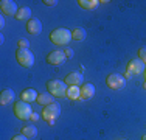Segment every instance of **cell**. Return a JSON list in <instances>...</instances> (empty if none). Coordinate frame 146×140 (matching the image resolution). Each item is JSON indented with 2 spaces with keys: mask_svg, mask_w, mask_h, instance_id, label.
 <instances>
[{
  "mask_svg": "<svg viewBox=\"0 0 146 140\" xmlns=\"http://www.w3.org/2000/svg\"><path fill=\"white\" fill-rule=\"evenodd\" d=\"M31 8L28 6H22V8H19V11L16 14V19L17 20H30L31 19Z\"/></svg>",
  "mask_w": 146,
  "mask_h": 140,
  "instance_id": "2e32d148",
  "label": "cell"
},
{
  "mask_svg": "<svg viewBox=\"0 0 146 140\" xmlns=\"http://www.w3.org/2000/svg\"><path fill=\"white\" fill-rule=\"evenodd\" d=\"M81 95H79V100H89L95 95V86L92 83H84L81 87Z\"/></svg>",
  "mask_w": 146,
  "mask_h": 140,
  "instance_id": "7c38bea8",
  "label": "cell"
},
{
  "mask_svg": "<svg viewBox=\"0 0 146 140\" xmlns=\"http://www.w3.org/2000/svg\"><path fill=\"white\" fill-rule=\"evenodd\" d=\"M59 115H61V106H59L58 103L48 104V106H45L44 111H42V118L51 125L54 123V120H56Z\"/></svg>",
  "mask_w": 146,
  "mask_h": 140,
  "instance_id": "5b68a950",
  "label": "cell"
},
{
  "mask_svg": "<svg viewBox=\"0 0 146 140\" xmlns=\"http://www.w3.org/2000/svg\"><path fill=\"white\" fill-rule=\"evenodd\" d=\"M0 8H2V11L3 14H8V16H14L16 17V14H17V5L13 0H2L0 2Z\"/></svg>",
  "mask_w": 146,
  "mask_h": 140,
  "instance_id": "30bf717a",
  "label": "cell"
},
{
  "mask_svg": "<svg viewBox=\"0 0 146 140\" xmlns=\"http://www.w3.org/2000/svg\"><path fill=\"white\" fill-rule=\"evenodd\" d=\"M42 3H44L45 6H54V5H56V3H58V2H56V0H44Z\"/></svg>",
  "mask_w": 146,
  "mask_h": 140,
  "instance_id": "cb8c5ba5",
  "label": "cell"
},
{
  "mask_svg": "<svg viewBox=\"0 0 146 140\" xmlns=\"http://www.w3.org/2000/svg\"><path fill=\"white\" fill-rule=\"evenodd\" d=\"M145 76H146V72H145Z\"/></svg>",
  "mask_w": 146,
  "mask_h": 140,
  "instance_id": "f1b7e54d",
  "label": "cell"
},
{
  "mask_svg": "<svg viewBox=\"0 0 146 140\" xmlns=\"http://www.w3.org/2000/svg\"><path fill=\"white\" fill-rule=\"evenodd\" d=\"M16 59L22 67H31L34 64V55L31 53L28 48H17L16 51Z\"/></svg>",
  "mask_w": 146,
  "mask_h": 140,
  "instance_id": "277c9868",
  "label": "cell"
},
{
  "mask_svg": "<svg viewBox=\"0 0 146 140\" xmlns=\"http://www.w3.org/2000/svg\"><path fill=\"white\" fill-rule=\"evenodd\" d=\"M27 31L30 34H39L42 31V22L37 17H31L28 22H27Z\"/></svg>",
  "mask_w": 146,
  "mask_h": 140,
  "instance_id": "8fae6325",
  "label": "cell"
},
{
  "mask_svg": "<svg viewBox=\"0 0 146 140\" xmlns=\"http://www.w3.org/2000/svg\"><path fill=\"white\" fill-rule=\"evenodd\" d=\"M14 114L19 120L25 121V120H30L31 115H33V109H31L30 103H25V101L20 100L19 103H14Z\"/></svg>",
  "mask_w": 146,
  "mask_h": 140,
  "instance_id": "3957f363",
  "label": "cell"
},
{
  "mask_svg": "<svg viewBox=\"0 0 146 140\" xmlns=\"http://www.w3.org/2000/svg\"><path fill=\"white\" fill-rule=\"evenodd\" d=\"M78 5L84 9H95L100 5L98 0H78Z\"/></svg>",
  "mask_w": 146,
  "mask_h": 140,
  "instance_id": "ac0fdd59",
  "label": "cell"
},
{
  "mask_svg": "<svg viewBox=\"0 0 146 140\" xmlns=\"http://www.w3.org/2000/svg\"><path fill=\"white\" fill-rule=\"evenodd\" d=\"M11 140H28V137H25L23 134H19V135H14Z\"/></svg>",
  "mask_w": 146,
  "mask_h": 140,
  "instance_id": "d4e9b609",
  "label": "cell"
},
{
  "mask_svg": "<svg viewBox=\"0 0 146 140\" xmlns=\"http://www.w3.org/2000/svg\"><path fill=\"white\" fill-rule=\"evenodd\" d=\"M65 59H67L65 58V53L61 50L51 51V53H48V56H47V62L51 65H61V64H64Z\"/></svg>",
  "mask_w": 146,
  "mask_h": 140,
  "instance_id": "ba28073f",
  "label": "cell"
},
{
  "mask_svg": "<svg viewBox=\"0 0 146 140\" xmlns=\"http://www.w3.org/2000/svg\"><path fill=\"white\" fill-rule=\"evenodd\" d=\"M0 27L5 28V19H3V17H0Z\"/></svg>",
  "mask_w": 146,
  "mask_h": 140,
  "instance_id": "4316f807",
  "label": "cell"
},
{
  "mask_svg": "<svg viewBox=\"0 0 146 140\" xmlns=\"http://www.w3.org/2000/svg\"><path fill=\"white\" fill-rule=\"evenodd\" d=\"M67 89L68 87L65 86V83L59 81V79H51V81L47 83V90L53 97H58V98L67 97Z\"/></svg>",
  "mask_w": 146,
  "mask_h": 140,
  "instance_id": "7a4b0ae2",
  "label": "cell"
},
{
  "mask_svg": "<svg viewBox=\"0 0 146 140\" xmlns=\"http://www.w3.org/2000/svg\"><path fill=\"white\" fill-rule=\"evenodd\" d=\"M138 59H140L143 64H146V47H141L138 50Z\"/></svg>",
  "mask_w": 146,
  "mask_h": 140,
  "instance_id": "44dd1931",
  "label": "cell"
},
{
  "mask_svg": "<svg viewBox=\"0 0 146 140\" xmlns=\"http://www.w3.org/2000/svg\"><path fill=\"white\" fill-rule=\"evenodd\" d=\"M37 97H39V93H37L36 89H25L22 93H20V100L25 101V103H34V101L37 100Z\"/></svg>",
  "mask_w": 146,
  "mask_h": 140,
  "instance_id": "4fadbf2b",
  "label": "cell"
},
{
  "mask_svg": "<svg viewBox=\"0 0 146 140\" xmlns=\"http://www.w3.org/2000/svg\"><path fill=\"white\" fill-rule=\"evenodd\" d=\"M79 95H81V89L78 86H68L67 98H70V100H79Z\"/></svg>",
  "mask_w": 146,
  "mask_h": 140,
  "instance_id": "d6986e66",
  "label": "cell"
},
{
  "mask_svg": "<svg viewBox=\"0 0 146 140\" xmlns=\"http://www.w3.org/2000/svg\"><path fill=\"white\" fill-rule=\"evenodd\" d=\"M65 84H68V86H82V83H84V76H82V73L79 72H72L68 73L67 76H65L64 79Z\"/></svg>",
  "mask_w": 146,
  "mask_h": 140,
  "instance_id": "9c48e42d",
  "label": "cell"
},
{
  "mask_svg": "<svg viewBox=\"0 0 146 140\" xmlns=\"http://www.w3.org/2000/svg\"><path fill=\"white\" fill-rule=\"evenodd\" d=\"M30 120H33V121H37V120H39V115H37L36 112H33V115H31V118H30Z\"/></svg>",
  "mask_w": 146,
  "mask_h": 140,
  "instance_id": "484cf974",
  "label": "cell"
},
{
  "mask_svg": "<svg viewBox=\"0 0 146 140\" xmlns=\"http://www.w3.org/2000/svg\"><path fill=\"white\" fill-rule=\"evenodd\" d=\"M64 53H65V58H73L75 51H73L72 48H65V50H64Z\"/></svg>",
  "mask_w": 146,
  "mask_h": 140,
  "instance_id": "603a6c76",
  "label": "cell"
},
{
  "mask_svg": "<svg viewBox=\"0 0 146 140\" xmlns=\"http://www.w3.org/2000/svg\"><path fill=\"white\" fill-rule=\"evenodd\" d=\"M17 45H19V48H28L30 47V41L25 39V37H22V39L17 41Z\"/></svg>",
  "mask_w": 146,
  "mask_h": 140,
  "instance_id": "7402d4cb",
  "label": "cell"
},
{
  "mask_svg": "<svg viewBox=\"0 0 146 140\" xmlns=\"http://www.w3.org/2000/svg\"><path fill=\"white\" fill-rule=\"evenodd\" d=\"M86 36H87V33H86V30H84V28H81V27L75 28V30L72 31V39H73V41L81 42V41L86 39Z\"/></svg>",
  "mask_w": 146,
  "mask_h": 140,
  "instance_id": "e0dca14e",
  "label": "cell"
},
{
  "mask_svg": "<svg viewBox=\"0 0 146 140\" xmlns=\"http://www.w3.org/2000/svg\"><path fill=\"white\" fill-rule=\"evenodd\" d=\"M22 134L25 135V137H28V139H33V137L37 135V129L34 128L33 125H25L22 128Z\"/></svg>",
  "mask_w": 146,
  "mask_h": 140,
  "instance_id": "ffe728a7",
  "label": "cell"
},
{
  "mask_svg": "<svg viewBox=\"0 0 146 140\" xmlns=\"http://www.w3.org/2000/svg\"><path fill=\"white\" fill-rule=\"evenodd\" d=\"M121 140H123V139H121Z\"/></svg>",
  "mask_w": 146,
  "mask_h": 140,
  "instance_id": "f546056e",
  "label": "cell"
},
{
  "mask_svg": "<svg viewBox=\"0 0 146 140\" xmlns=\"http://www.w3.org/2000/svg\"><path fill=\"white\" fill-rule=\"evenodd\" d=\"M14 98H16V93H14V90L13 89H5L2 92V95H0V104H9V103H13L14 101Z\"/></svg>",
  "mask_w": 146,
  "mask_h": 140,
  "instance_id": "5bb4252c",
  "label": "cell"
},
{
  "mask_svg": "<svg viewBox=\"0 0 146 140\" xmlns=\"http://www.w3.org/2000/svg\"><path fill=\"white\" fill-rule=\"evenodd\" d=\"M50 41L54 45H67L72 41V31L67 28H56L50 33Z\"/></svg>",
  "mask_w": 146,
  "mask_h": 140,
  "instance_id": "6da1fadb",
  "label": "cell"
},
{
  "mask_svg": "<svg viewBox=\"0 0 146 140\" xmlns=\"http://www.w3.org/2000/svg\"><path fill=\"white\" fill-rule=\"evenodd\" d=\"M145 72V64L140 61V59H131L129 64H127V70L124 78H131V76H137L141 75Z\"/></svg>",
  "mask_w": 146,
  "mask_h": 140,
  "instance_id": "8992f818",
  "label": "cell"
},
{
  "mask_svg": "<svg viewBox=\"0 0 146 140\" xmlns=\"http://www.w3.org/2000/svg\"><path fill=\"white\" fill-rule=\"evenodd\" d=\"M141 140H146V134L143 135V137H141Z\"/></svg>",
  "mask_w": 146,
  "mask_h": 140,
  "instance_id": "83f0119b",
  "label": "cell"
},
{
  "mask_svg": "<svg viewBox=\"0 0 146 140\" xmlns=\"http://www.w3.org/2000/svg\"><path fill=\"white\" fill-rule=\"evenodd\" d=\"M36 103L37 104H40V106H48V104H51V103H54V97L51 95L50 92H44V93H39V97H37V100H36Z\"/></svg>",
  "mask_w": 146,
  "mask_h": 140,
  "instance_id": "9a60e30c",
  "label": "cell"
},
{
  "mask_svg": "<svg viewBox=\"0 0 146 140\" xmlns=\"http://www.w3.org/2000/svg\"><path fill=\"white\" fill-rule=\"evenodd\" d=\"M106 84H107V87L112 89V90H120L126 86V78L118 75V73H112V75H109L106 78Z\"/></svg>",
  "mask_w": 146,
  "mask_h": 140,
  "instance_id": "52a82bcc",
  "label": "cell"
}]
</instances>
